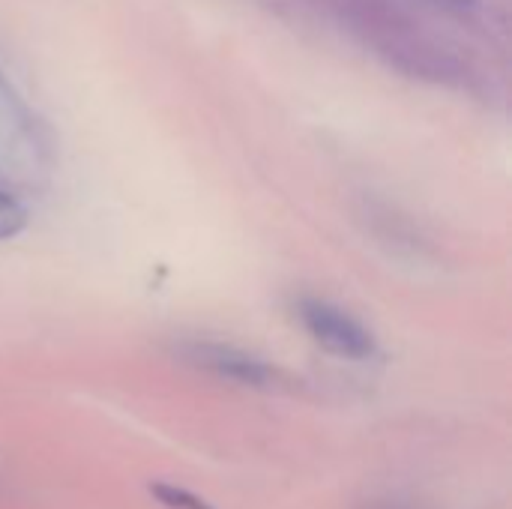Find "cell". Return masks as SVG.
<instances>
[{
  "mask_svg": "<svg viewBox=\"0 0 512 509\" xmlns=\"http://www.w3.org/2000/svg\"><path fill=\"white\" fill-rule=\"evenodd\" d=\"M27 225V210L6 192H0V240L21 234Z\"/></svg>",
  "mask_w": 512,
  "mask_h": 509,
  "instance_id": "cell-3",
  "label": "cell"
},
{
  "mask_svg": "<svg viewBox=\"0 0 512 509\" xmlns=\"http://www.w3.org/2000/svg\"><path fill=\"white\" fill-rule=\"evenodd\" d=\"M150 492L156 495V501L168 504L171 509H213L210 504L201 501V495H192L180 486H165V483H156L150 486Z\"/></svg>",
  "mask_w": 512,
  "mask_h": 509,
  "instance_id": "cell-4",
  "label": "cell"
},
{
  "mask_svg": "<svg viewBox=\"0 0 512 509\" xmlns=\"http://www.w3.org/2000/svg\"><path fill=\"white\" fill-rule=\"evenodd\" d=\"M186 360L219 375V378H228V381H237V384H246V387H270L276 384V372L258 360V357H249L246 351L240 348H231V345H216V342H195V345H186L183 348Z\"/></svg>",
  "mask_w": 512,
  "mask_h": 509,
  "instance_id": "cell-2",
  "label": "cell"
},
{
  "mask_svg": "<svg viewBox=\"0 0 512 509\" xmlns=\"http://www.w3.org/2000/svg\"><path fill=\"white\" fill-rule=\"evenodd\" d=\"M297 312H300V321L309 330V336L330 354L345 357V360L375 357V351H378L375 336L351 312H345L333 303H324V300H312V297L300 300Z\"/></svg>",
  "mask_w": 512,
  "mask_h": 509,
  "instance_id": "cell-1",
  "label": "cell"
}]
</instances>
